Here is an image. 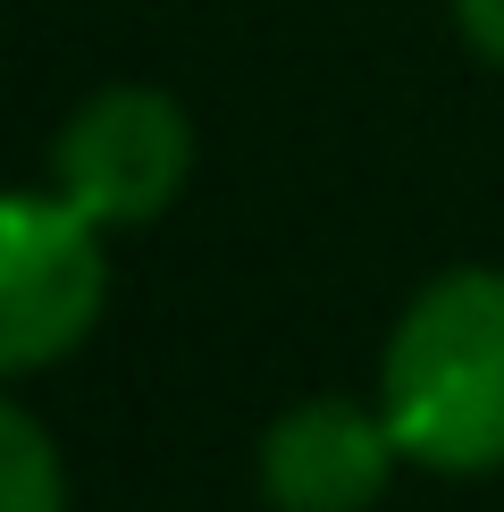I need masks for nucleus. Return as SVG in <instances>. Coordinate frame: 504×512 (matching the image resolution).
<instances>
[{"instance_id":"f257e3e1","label":"nucleus","mask_w":504,"mask_h":512,"mask_svg":"<svg viewBox=\"0 0 504 512\" xmlns=\"http://www.w3.org/2000/svg\"><path fill=\"white\" fill-rule=\"evenodd\" d=\"M378 412L420 471H504V269H446L404 303L378 353Z\"/></svg>"},{"instance_id":"f03ea898","label":"nucleus","mask_w":504,"mask_h":512,"mask_svg":"<svg viewBox=\"0 0 504 512\" xmlns=\"http://www.w3.org/2000/svg\"><path fill=\"white\" fill-rule=\"evenodd\" d=\"M101 294V227L51 185H17L0 202V370L34 378L42 361L76 353L101 319Z\"/></svg>"},{"instance_id":"7ed1b4c3","label":"nucleus","mask_w":504,"mask_h":512,"mask_svg":"<svg viewBox=\"0 0 504 512\" xmlns=\"http://www.w3.org/2000/svg\"><path fill=\"white\" fill-rule=\"evenodd\" d=\"M194 168V126L160 84H110L51 135V194H68L93 227H143L177 202Z\"/></svg>"},{"instance_id":"20e7f679","label":"nucleus","mask_w":504,"mask_h":512,"mask_svg":"<svg viewBox=\"0 0 504 512\" xmlns=\"http://www.w3.org/2000/svg\"><path fill=\"white\" fill-rule=\"evenodd\" d=\"M395 462H404V445H395L387 412H362L345 395H311L269 420L261 496L278 512H370L387 496Z\"/></svg>"},{"instance_id":"39448f33","label":"nucleus","mask_w":504,"mask_h":512,"mask_svg":"<svg viewBox=\"0 0 504 512\" xmlns=\"http://www.w3.org/2000/svg\"><path fill=\"white\" fill-rule=\"evenodd\" d=\"M0 512H68V479L26 403L0 412Z\"/></svg>"},{"instance_id":"423d86ee","label":"nucleus","mask_w":504,"mask_h":512,"mask_svg":"<svg viewBox=\"0 0 504 512\" xmlns=\"http://www.w3.org/2000/svg\"><path fill=\"white\" fill-rule=\"evenodd\" d=\"M454 26H462V42H471L479 59L504 68V0H454Z\"/></svg>"}]
</instances>
